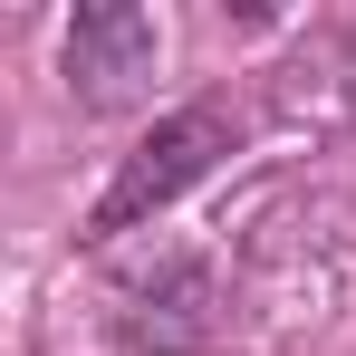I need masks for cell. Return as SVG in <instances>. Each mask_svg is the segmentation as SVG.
I'll list each match as a JSON object with an SVG mask.
<instances>
[{
    "mask_svg": "<svg viewBox=\"0 0 356 356\" xmlns=\"http://www.w3.org/2000/svg\"><path fill=\"white\" fill-rule=\"evenodd\" d=\"M232 154H241V106H232V97H183V106H164V116L116 154V174H106V193L87 202L77 241H125V232H145L154 212H174L193 183H212Z\"/></svg>",
    "mask_w": 356,
    "mask_h": 356,
    "instance_id": "1",
    "label": "cell"
},
{
    "mask_svg": "<svg viewBox=\"0 0 356 356\" xmlns=\"http://www.w3.org/2000/svg\"><path fill=\"white\" fill-rule=\"evenodd\" d=\"M222 318H232V298L202 250H154L106 280V337L125 356H212Z\"/></svg>",
    "mask_w": 356,
    "mask_h": 356,
    "instance_id": "2",
    "label": "cell"
},
{
    "mask_svg": "<svg viewBox=\"0 0 356 356\" xmlns=\"http://www.w3.org/2000/svg\"><path fill=\"white\" fill-rule=\"evenodd\" d=\"M67 97H77V116H116L135 106L145 87H154V67H164V19L145 10V0H87L77 19H67Z\"/></svg>",
    "mask_w": 356,
    "mask_h": 356,
    "instance_id": "3",
    "label": "cell"
}]
</instances>
